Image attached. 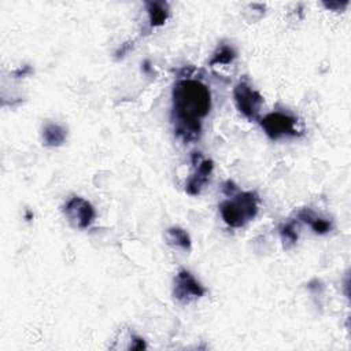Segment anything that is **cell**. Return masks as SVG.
<instances>
[{
	"instance_id": "6da1fadb",
	"label": "cell",
	"mask_w": 351,
	"mask_h": 351,
	"mask_svg": "<svg viewBox=\"0 0 351 351\" xmlns=\"http://www.w3.org/2000/svg\"><path fill=\"white\" fill-rule=\"evenodd\" d=\"M171 101L176 134L185 143L196 140L202 130V118L211 108L210 89L199 80L181 78L173 86Z\"/></svg>"
},
{
	"instance_id": "7a4b0ae2",
	"label": "cell",
	"mask_w": 351,
	"mask_h": 351,
	"mask_svg": "<svg viewBox=\"0 0 351 351\" xmlns=\"http://www.w3.org/2000/svg\"><path fill=\"white\" fill-rule=\"evenodd\" d=\"M223 192L229 199L219 204V213L228 226L243 228L256 217L259 204L256 192H240L230 180L223 184Z\"/></svg>"
},
{
	"instance_id": "3957f363",
	"label": "cell",
	"mask_w": 351,
	"mask_h": 351,
	"mask_svg": "<svg viewBox=\"0 0 351 351\" xmlns=\"http://www.w3.org/2000/svg\"><path fill=\"white\" fill-rule=\"evenodd\" d=\"M259 122L266 136L271 140L296 137L302 133L298 128L299 121L293 115L287 112H281V111L270 112L265 115Z\"/></svg>"
},
{
	"instance_id": "277c9868",
	"label": "cell",
	"mask_w": 351,
	"mask_h": 351,
	"mask_svg": "<svg viewBox=\"0 0 351 351\" xmlns=\"http://www.w3.org/2000/svg\"><path fill=\"white\" fill-rule=\"evenodd\" d=\"M233 100L236 108L250 121H255L259 117V111L263 104L262 95L255 90L248 80H241L233 89Z\"/></svg>"
},
{
	"instance_id": "5b68a950",
	"label": "cell",
	"mask_w": 351,
	"mask_h": 351,
	"mask_svg": "<svg viewBox=\"0 0 351 351\" xmlns=\"http://www.w3.org/2000/svg\"><path fill=\"white\" fill-rule=\"evenodd\" d=\"M206 293V288L185 269H181L174 277L173 296L181 304H189L200 299Z\"/></svg>"
},
{
	"instance_id": "8992f818",
	"label": "cell",
	"mask_w": 351,
	"mask_h": 351,
	"mask_svg": "<svg viewBox=\"0 0 351 351\" xmlns=\"http://www.w3.org/2000/svg\"><path fill=\"white\" fill-rule=\"evenodd\" d=\"M63 214L70 225L77 229H86L92 225L96 217L93 206L81 196L70 197L63 206Z\"/></svg>"
},
{
	"instance_id": "52a82bcc",
	"label": "cell",
	"mask_w": 351,
	"mask_h": 351,
	"mask_svg": "<svg viewBox=\"0 0 351 351\" xmlns=\"http://www.w3.org/2000/svg\"><path fill=\"white\" fill-rule=\"evenodd\" d=\"M192 165H193V171L186 181L185 191L188 195L196 196L202 192L204 185L208 182L214 169V163L211 159H203L199 152H193Z\"/></svg>"
},
{
	"instance_id": "ba28073f",
	"label": "cell",
	"mask_w": 351,
	"mask_h": 351,
	"mask_svg": "<svg viewBox=\"0 0 351 351\" xmlns=\"http://www.w3.org/2000/svg\"><path fill=\"white\" fill-rule=\"evenodd\" d=\"M41 137H43V144L44 145H47V147H59L66 141L67 132L62 125L49 122L43 128Z\"/></svg>"
},
{
	"instance_id": "9c48e42d",
	"label": "cell",
	"mask_w": 351,
	"mask_h": 351,
	"mask_svg": "<svg viewBox=\"0 0 351 351\" xmlns=\"http://www.w3.org/2000/svg\"><path fill=\"white\" fill-rule=\"evenodd\" d=\"M299 221L306 222L315 233L318 234H325L328 232H330L332 229V222L328 219H324L321 217H317L311 210L308 208H302L298 211L296 214Z\"/></svg>"
},
{
	"instance_id": "30bf717a",
	"label": "cell",
	"mask_w": 351,
	"mask_h": 351,
	"mask_svg": "<svg viewBox=\"0 0 351 351\" xmlns=\"http://www.w3.org/2000/svg\"><path fill=\"white\" fill-rule=\"evenodd\" d=\"M148 21L151 27L162 26L169 18V5L165 1H147L145 3Z\"/></svg>"
},
{
	"instance_id": "8fae6325",
	"label": "cell",
	"mask_w": 351,
	"mask_h": 351,
	"mask_svg": "<svg viewBox=\"0 0 351 351\" xmlns=\"http://www.w3.org/2000/svg\"><path fill=\"white\" fill-rule=\"evenodd\" d=\"M165 239H166V243L174 248H181L184 251L191 250V237L186 233V230H184L180 226L169 228L165 233Z\"/></svg>"
},
{
	"instance_id": "7c38bea8",
	"label": "cell",
	"mask_w": 351,
	"mask_h": 351,
	"mask_svg": "<svg viewBox=\"0 0 351 351\" xmlns=\"http://www.w3.org/2000/svg\"><path fill=\"white\" fill-rule=\"evenodd\" d=\"M236 59V51L232 45L229 44H219L218 48L215 49L211 60H210V66H215V64H229Z\"/></svg>"
},
{
	"instance_id": "4fadbf2b",
	"label": "cell",
	"mask_w": 351,
	"mask_h": 351,
	"mask_svg": "<svg viewBox=\"0 0 351 351\" xmlns=\"http://www.w3.org/2000/svg\"><path fill=\"white\" fill-rule=\"evenodd\" d=\"M280 234L281 240L284 244V248H292L296 241H298V230H296V223L293 221L285 222L280 226Z\"/></svg>"
}]
</instances>
